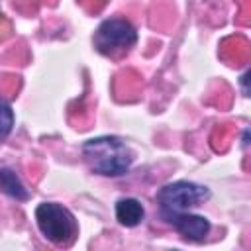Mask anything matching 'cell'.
<instances>
[{"label": "cell", "mask_w": 251, "mask_h": 251, "mask_svg": "<svg viewBox=\"0 0 251 251\" xmlns=\"http://www.w3.org/2000/svg\"><path fill=\"white\" fill-rule=\"evenodd\" d=\"M82 157L92 173L100 176H124L133 165V151L116 135H100L82 143Z\"/></svg>", "instance_id": "6da1fadb"}, {"label": "cell", "mask_w": 251, "mask_h": 251, "mask_svg": "<svg viewBox=\"0 0 251 251\" xmlns=\"http://www.w3.org/2000/svg\"><path fill=\"white\" fill-rule=\"evenodd\" d=\"M35 224L41 235L57 247L71 245L78 233L73 212L57 202H41L35 208Z\"/></svg>", "instance_id": "7a4b0ae2"}, {"label": "cell", "mask_w": 251, "mask_h": 251, "mask_svg": "<svg viewBox=\"0 0 251 251\" xmlns=\"http://www.w3.org/2000/svg\"><path fill=\"white\" fill-rule=\"evenodd\" d=\"M165 224L173 226L184 239L188 241H204L206 235L210 233V222L204 216L190 214L186 212H173V214H161Z\"/></svg>", "instance_id": "5b68a950"}, {"label": "cell", "mask_w": 251, "mask_h": 251, "mask_svg": "<svg viewBox=\"0 0 251 251\" xmlns=\"http://www.w3.org/2000/svg\"><path fill=\"white\" fill-rule=\"evenodd\" d=\"M247 76H249V73H243V75H241V86H243V94H245V96H247V92H249V90H247Z\"/></svg>", "instance_id": "9c48e42d"}, {"label": "cell", "mask_w": 251, "mask_h": 251, "mask_svg": "<svg viewBox=\"0 0 251 251\" xmlns=\"http://www.w3.org/2000/svg\"><path fill=\"white\" fill-rule=\"evenodd\" d=\"M143 218H145V208L137 198L126 196V198H120L116 202V220L122 226L135 227L143 222Z\"/></svg>", "instance_id": "8992f818"}, {"label": "cell", "mask_w": 251, "mask_h": 251, "mask_svg": "<svg viewBox=\"0 0 251 251\" xmlns=\"http://www.w3.org/2000/svg\"><path fill=\"white\" fill-rule=\"evenodd\" d=\"M247 143H249V129L243 131V147H247Z\"/></svg>", "instance_id": "30bf717a"}, {"label": "cell", "mask_w": 251, "mask_h": 251, "mask_svg": "<svg viewBox=\"0 0 251 251\" xmlns=\"http://www.w3.org/2000/svg\"><path fill=\"white\" fill-rule=\"evenodd\" d=\"M92 41L100 55L118 57L137 43V29L124 18H108L96 27Z\"/></svg>", "instance_id": "3957f363"}, {"label": "cell", "mask_w": 251, "mask_h": 251, "mask_svg": "<svg viewBox=\"0 0 251 251\" xmlns=\"http://www.w3.org/2000/svg\"><path fill=\"white\" fill-rule=\"evenodd\" d=\"M155 198H157L161 214L186 212L194 206H200L204 200H208L210 188L190 182V180H176V182H169L161 186Z\"/></svg>", "instance_id": "277c9868"}, {"label": "cell", "mask_w": 251, "mask_h": 251, "mask_svg": "<svg viewBox=\"0 0 251 251\" xmlns=\"http://www.w3.org/2000/svg\"><path fill=\"white\" fill-rule=\"evenodd\" d=\"M0 190L18 200V202H25L29 200V190L25 188V184L22 182V178L16 175V171H12L10 167H2L0 169Z\"/></svg>", "instance_id": "52a82bcc"}, {"label": "cell", "mask_w": 251, "mask_h": 251, "mask_svg": "<svg viewBox=\"0 0 251 251\" xmlns=\"http://www.w3.org/2000/svg\"><path fill=\"white\" fill-rule=\"evenodd\" d=\"M14 127V110L6 98L0 96V141L12 133Z\"/></svg>", "instance_id": "ba28073f"}]
</instances>
